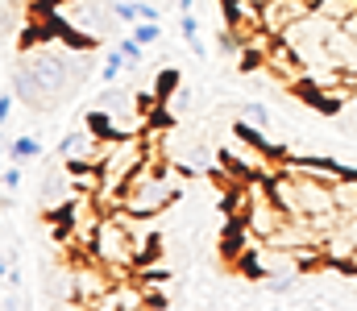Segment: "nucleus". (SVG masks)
<instances>
[{"instance_id":"nucleus-17","label":"nucleus","mask_w":357,"mask_h":311,"mask_svg":"<svg viewBox=\"0 0 357 311\" xmlns=\"http://www.w3.org/2000/svg\"><path fill=\"white\" fill-rule=\"evenodd\" d=\"M13 108H17V104H13V92H4V96H0V120H8Z\"/></svg>"},{"instance_id":"nucleus-7","label":"nucleus","mask_w":357,"mask_h":311,"mask_svg":"<svg viewBox=\"0 0 357 311\" xmlns=\"http://www.w3.org/2000/svg\"><path fill=\"white\" fill-rule=\"evenodd\" d=\"M241 120H250V125H258V129H270L274 125V116H270V108L266 104H241Z\"/></svg>"},{"instance_id":"nucleus-13","label":"nucleus","mask_w":357,"mask_h":311,"mask_svg":"<svg viewBox=\"0 0 357 311\" xmlns=\"http://www.w3.org/2000/svg\"><path fill=\"white\" fill-rule=\"evenodd\" d=\"M21 282V270H17V257L13 249H4V287H17Z\"/></svg>"},{"instance_id":"nucleus-8","label":"nucleus","mask_w":357,"mask_h":311,"mask_svg":"<svg viewBox=\"0 0 357 311\" xmlns=\"http://www.w3.org/2000/svg\"><path fill=\"white\" fill-rule=\"evenodd\" d=\"M125 67H129V58H125L121 50H108V58H104V71H100V79H104V83H116V75H121Z\"/></svg>"},{"instance_id":"nucleus-14","label":"nucleus","mask_w":357,"mask_h":311,"mask_svg":"<svg viewBox=\"0 0 357 311\" xmlns=\"http://www.w3.org/2000/svg\"><path fill=\"white\" fill-rule=\"evenodd\" d=\"M178 29H183V38H187V42H191V38H199V21H195L191 13H183V17H178Z\"/></svg>"},{"instance_id":"nucleus-15","label":"nucleus","mask_w":357,"mask_h":311,"mask_svg":"<svg viewBox=\"0 0 357 311\" xmlns=\"http://www.w3.org/2000/svg\"><path fill=\"white\" fill-rule=\"evenodd\" d=\"M17 187H21V162L4 166V191H17Z\"/></svg>"},{"instance_id":"nucleus-16","label":"nucleus","mask_w":357,"mask_h":311,"mask_svg":"<svg viewBox=\"0 0 357 311\" xmlns=\"http://www.w3.org/2000/svg\"><path fill=\"white\" fill-rule=\"evenodd\" d=\"M137 21H158V8L150 0H137Z\"/></svg>"},{"instance_id":"nucleus-3","label":"nucleus","mask_w":357,"mask_h":311,"mask_svg":"<svg viewBox=\"0 0 357 311\" xmlns=\"http://www.w3.org/2000/svg\"><path fill=\"white\" fill-rule=\"evenodd\" d=\"M71 303H88V308H96L104 295H108V287L116 282V274L104 266V262H75L71 270Z\"/></svg>"},{"instance_id":"nucleus-2","label":"nucleus","mask_w":357,"mask_h":311,"mask_svg":"<svg viewBox=\"0 0 357 311\" xmlns=\"http://www.w3.org/2000/svg\"><path fill=\"white\" fill-rule=\"evenodd\" d=\"M88 253L96 262H104L116 278L129 274V270H142V257H137V216L125 212V207L112 212V216H100Z\"/></svg>"},{"instance_id":"nucleus-9","label":"nucleus","mask_w":357,"mask_h":311,"mask_svg":"<svg viewBox=\"0 0 357 311\" xmlns=\"http://www.w3.org/2000/svg\"><path fill=\"white\" fill-rule=\"evenodd\" d=\"M262 287H266L270 295H291V291L299 287V274H270Z\"/></svg>"},{"instance_id":"nucleus-5","label":"nucleus","mask_w":357,"mask_h":311,"mask_svg":"<svg viewBox=\"0 0 357 311\" xmlns=\"http://www.w3.org/2000/svg\"><path fill=\"white\" fill-rule=\"evenodd\" d=\"M67 179H71V170H67V175H59V170H46V179H42V187H38L42 204H46V200H50V204H59V200H63V187H67Z\"/></svg>"},{"instance_id":"nucleus-4","label":"nucleus","mask_w":357,"mask_h":311,"mask_svg":"<svg viewBox=\"0 0 357 311\" xmlns=\"http://www.w3.org/2000/svg\"><path fill=\"white\" fill-rule=\"evenodd\" d=\"M316 13L333 25H345L349 17H357V0H316Z\"/></svg>"},{"instance_id":"nucleus-12","label":"nucleus","mask_w":357,"mask_h":311,"mask_svg":"<svg viewBox=\"0 0 357 311\" xmlns=\"http://www.w3.org/2000/svg\"><path fill=\"white\" fill-rule=\"evenodd\" d=\"M167 108H171V112H187V108H191V92H187V88H171V100H167Z\"/></svg>"},{"instance_id":"nucleus-1","label":"nucleus","mask_w":357,"mask_h":311,"mask_svg":"<svg viewBox=\"0 0 357 311\" xmlns=\"http://www.w3.org/2000/svg\"><path fill=\"white\" fill-rule=\"evenodd\" d=\"M183 170H178L171 158H150L137 175H133V183L125 187V196H121V207L125 212H133V216H142V220H150V216H158V212H167V207L175 204L178 196H183V179H178Z\"/></svg>"},{"instance_id":"nucleus-18","label":"nucleus","mask_w":357,"mask_h":311,"mask_svg":"<svg viewBox=\"0 0 357 311\" xmlns=\"http://www.w3.org/2000/svg\"><path fill=\"white\" fill-rule=\"evenodd\" d=\"M175 8L178 13H191V0H175Z\"/></svg>"},{"instance_id":"nucleus-6","label":"nucleus","mask_w":357,"mask_h":311,"mask_svg":"<svg viewBox=\"0 0 357 311\" xmlns=\"http://www.w3.org/2000/svg\"><path fill=\"white\" fill-rule=\"evenodd\" d=\"M42 154V141L38 137H17V141H8V158L13 162H29V158H38Z\"/></svg>"},{"instance_id":"nucleus-10","label":"nucleus","mask_w":357,"mask_h":311,"mask_svg":"<svg viewBox=\"0 0 357 311\" xmlns=\"http://www.w3.org/2000/svg\"><path fill=\"white\" fill-rule=\"evenodd\" d=\"M133 38H137L142 46H154V42L162 38V29H158V21H137V25H133Z\"/></svg>"},{"instance_id":"nucleus-11","label":"nucleus","mask_w":357,"mask_h":311,"mask_svg":"<svg viewBox=\"0 0 357 311\" xmlns=\"http://www.w3.org/2000/svg\"><path fill=\"white\" fill-rule=\"evenodd\" d=\"M116 50H121V54H125L129 63H142V50H146V46H142V42H137V38L129 33V38H121V42H116Z\"/></svg>"}]
</instances>
